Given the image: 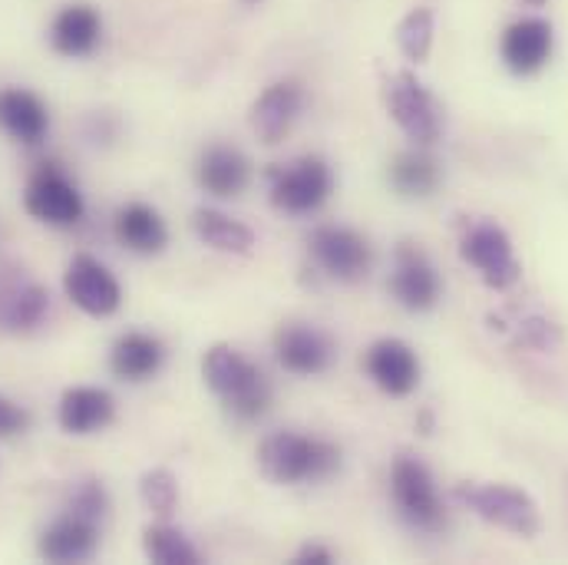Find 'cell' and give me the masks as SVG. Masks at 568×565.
Here are the masks:
<instances>
[{
  "mask_svg": "<svg viewBox=\"0 0 568 565\" xmlns=\"http://www.w3.org/2000/svg\"><path fill=\"white\" fill-rule=\"evenodd\" d=\"M140 500L152 516L169 519L179 506V480L172 476V470L165 466L145 470L140 476Z\"/></svg>",
  "mask_w": 568,
  "mask_h": 565,
  "instance_id": "27",
  "label": "cell"
},
{
  "mask_svg": "<svg viewBox=\"0 0 568 565\" xmlns=\"http://www.w3.org/2000/svg\"><path fill=\"white\" fill-rule=\"evenodd\" d=\"M142 553L145 559L155 565H199L202 556L199 549L185 539V533H179L175 526H169L165 519L145 526L142 533Z\"/></svg>",
  "mask_w": 568,
  "mask_h": 565,
  "instance_id": "26",
  "label": "cell"
},
{
  "mask_svg": "<svg viewBox=\"0 0 568 565\" xmlns=\"http://www.w3.org/2000/svg\"><path fill=\"white\" fill-rule=\"evenodd\" d=\"M304 110V90L294 80L272 83L255 103H252V130L265 145H278L291 133Z\"/></svg>",
  "mask_w": 568,
  "mask_h": 565,
  "instance_id": "19",
  "label": "cell"
},
{
  "mask_svg": "<svg viewBox=\"0 0 568 565\" xmlns=\"http://www.w3.org/2000/svg\"><path fill=\"white\" fill-rule=\"evenodd\" d=\"M162 364H165V344L145 331H126L110 347V371H113V377H120L126 384L152 381L162 371Z\"/></svg>",
  "mask_w": 568,
  "mask_h": 565,
  "instance_id": "22",
  "label": "cell"
},
{
  "mask_svg": "<svg viewBox=\"0 0 568 565\" xmlns=\"http://www.w3.org/2000/svg\"><path fill=\"white\" fill-rule=\"evenodd\" d=\"M456 500L473 509L479 519L523 536V539H536L542 533V516L539 506L529 493L506 486V483H463L456 486Z\"/></svg>",
  "mask_w": 568,
  "mask_h": 565,
  "instance_id": "3",
  "label": "cell"
},
{
  "mask_svg": "<svg viewBox=\"0 0 568 565\" xmlns=\"http://www.w3.org/2000/svg\"><path fill=\"white\" fill-rule=\"evenodd\" d=\"M67 509L83 513V516L103 523L106 513H110V493H106V486H103L100 480H80V483L73 486V493H70Z\"/></svg>",
  "mask_w": 568,
  "mask_h": 565,
  "instance_id": "29",
  "label": "cell"
},
{
  "mask_svg": "<svg viewBox=\"0 0 568 565\" xmlns=\"http://www.w3.org/2000/svg\"><path fill=\"white\" fill-rule=\"evenodd\" d=\"M390 185L407 199H426L439 185V165L424 149H407L390 162Z\"/></svg>",
  "mask_w": 568,
  "mask_h": 565,
  "instance_id": "25",
  "label": "cell"
},
{
  "mask_svg": "<svg viewBox=\"0 0 568 565\" xmlns=\"http://www.w3.org/2000/svg\"><path fill=\"white\" fill-rule=\"evenodd\" d=\"M205 387L229 407L235 421H258L272 407V384L242 351L232 344H215L202 357Z\"/></svg>",
  "mask_w": 568,
  "mask_h": 565,
  "instance_id": "1",
  "label": "cell"
},
{
  "mask_svg": "<svg viewBox=\"0 0 568 565\" xmlns=\"http://www.w3.org/2000/svg\"><path fill=\"white\" fill-rule=\"evenodd\" d=\"M100 37H103V17L90 3H67L50 23V47L70 60L90 57L100 47Z\"/></svg>",
  "mask_w": 568,
  "mask_h": 565,
  "instance_id": "20",
  "label": "cell"
},
{
  "mask_svg": "<svg viewBox=\"0 0 568 565\" xmlns=\"http://www.w3.org/2000/svg\"><path fill=\"white\" fill-rule=\"evenodd\" d=\"M40 556L47 563L67 565V563H87L97 556L100 549V523L83 516V513H73V509H63L40 536Z\"/></svg>",
  "mask_w": 568,
  "mask_h": 565,
  "instance_id": "15",
  "label": "cell"
},
{
  "mask_svg": "<svg viewBox=\"0 0 568 565\" xmlns=\"http://www.w3.org/2000/svg\"><path fill=\"white\" fill-rule=\"evenodd\" d=\"M113 232H116V242L136 255H159L165 245H169V229H165V219L145 205V202H130L116 212L113 219Z\"/></svg>",
  "mask_w": 568,
  "mask_h": 565,
  "instance_id": "23",
  "label": "cell"
},
{
  "mask_svg": "<svg viewBox=\"0 0 568 565\" xmlns=\"http://www.w3.org/2000/svg\"><path fill=\"white\" fill-rule=\"evenodd\" d=\"M258 470L275 486L321 483L341 470V450L327 440L304 433H272L258 446Z\"/></svg>",
  "mask_w": 568,
  "mask_h": 565,
  "instance_id": "2",
  "label": "cell"
},
{
  "mask_svg": "<svg viewBox=\"0 0 568 565\" xmlns=\"http://www.w3.org/2000/svg\"><path fill=\"white\" fill-rule=\"evenodd\" d=\"M67 297L90 317H110L123 304V284L120 279L93 255H73L63 275Z\"/></svg>",
  "mask_w": 568,
  "mask_h": 565,
  "instance_id": "11",
  "label": "cell"
},
{
  "mask_svg": "<svg viewBox=\"0 0 568 565\" xmlns=\"http://www.w3.org/2000/svg\"><path fill=\"white\" fill-rule=\"evenodd\" d=\"M384 100H387V113L394 117V123L404 130L407 140L417 145H433L439 140V107L433 100V93L414 73H394L384 87Z\"/></svg>",
  "mask_w": 568,
  "mask_h": 565,
  "instance_id": "7",
  "label": "cell"
},
{
  "mask_svg": "<svg viewBox=\"0 0 568 565\" xmlns=\"http://www.w3.org/2000/svg\"><path fill=\"white\" fill-rule=\"evenodd\" d=\"M116 421V401L110 391L93 387V384H80V387H67L60 404H57V424L70 436H90L100 433Z\"/></svg>",
  "mask_w": 568,
  "mask_h": 565,
  "instance_id": "17",
  "label": "cell"
},
{
  "mask_svg": "<svg viewBox=\"0 0 568 565\" xmlns=\"http://www.w3.org/2000/svg\"><path fill=\"white\" fill-rule=\"evenodd\" d=\"M272 179V205L284 215H311L334 192V172L321 155H301L287 165L268 172Z\"/></svg>",
  "mask_w": 568,
  "mask_h": 565,
  "instance_id": "5",
  "label": "cell"
},
{
  "mask_svg": "<svg viewBox=\"0 0 568 565\" xmlns=\"http://www.w3.org/2000/svg\"><path fill=\"white\" fill-rule=\"evenodd\" d=\"M552 47H556L552 23L542 17H523L506 27L503 40H499V57L509 73L532 77L552 60Z\"/></svg>",
  "mask_w": 568,
  "mask_h": 565,
  "instance_id": "14",
  "label": "cell"
},
{
  "mask_svg": "<svg viewBox=\"0 0 568 565\" xmlns=\"http://www.w3.org/2000/svg\"><path fill=\"white\" fill-rule=\"evenodd\" d=\"M23 209L30 219L53 225V229H70L83 219L87 202L77 189V182L60 172L57 165H43L23 192Z\"/></svg>",
  "mask_w": 568,
  "mask_h": 565,
  "instance_id": "8",
  "label": "cell"
},
{
  "mask_svg": "<svg viewBox=\"0 0 568 565\" xmlns=\"http://www.w3.org/2000/svg\"><path fill=\"white\" fill-rule=\"evenodd\" d=\"M390 294L397 297L400 307L417 311V314L433 311L439 294H443V284H439L433 262L410 242H404L397 249V262H394V275H390Z\"/></svg>",
  "mask_w": 568,
  "mask_h": 565,
  "instance_id": "16",
  "label": "cell"
},
{
  "mask_svg": "<svg viewBox=\"0 0 568 565\" xmlns=\"http://www.w3.org/2000/svg\"><path fill=\"white\" fill-rule=\"evenodd\" d=\"M397 47L410 63H424L433 50V10L414 7L400 23H397Z\"/></svg>",
  "mask_w": 568,
  "mask_h": 565,
  "instance_id": "28",
  "label": "cell"
},
{
  "mask_svg": "<svg viewBox=\"0 0 568 565\" xmlns=\"http://www.w3.org/2000/svg\"><path fill=\"white\" fill-rule=\"evenodd\" d=\"M364 371L387 397H410L420 384V357L400 337H384L371 344V351L364 354Z\"/></svg>",
  "mask_w": 568,
  "mask_h": 565,
  "instance_id": "13",
  "label": "cell"
},
{
  "mask_svg": "<svg viewBox=\"0 0 568 565\" xmlns=\"http://www.w3.org/2000/svg\"><path fill=\"white\" fill-rule=\"evenodd\" d=\"M529 3H536V7H539V3H546V0H529Z\"/></svg>",
  "mask_w": 568,
  "mask_h": 565,
  "instance_id": "32",
  "label": "cell"
},
{
  "mask_svg": "<svg viewBox=\"0 0 568 565\" xmlns=\"http://www.w3.org/2000/svg\"><path fill=\"white\" fill-rule=\"evenodd\" d=\"M195 179L199 185L215 195V199H235L248 189L252 182V162L242 149L215 142L209 149H202L199 162H195Z\"/></svg>",
  "mask_w": 568,
  "mask_h": 565,
  "instance_id": "18",
  "label": "cell"
},
{
  "mask_svg": "<svg viewBox=\"0 0 568 565\" xmlns=\"http://www.w3.org/2000/svg\"><path fill=\"white\" fill-rule=\"evenodd\" d=\"M192 229H195V239L202 245H209L212 252L252 255V249H255V232L245 222H239V219H232V215H225L219 209H195Z\"/></svg>",
  "mask_w": 568,
  "mask_h": 565,
  "instance_id": "24",
  "label": "cell"
},
{
  "mask_svg": "<svg viewBox=\"0 0 568 565\" xmlns=\"http://www.w3.org/2000/svg\"><path fill=\"white\" fill-rule=\"evenodd\" d=\"M390 496L397 513L420 533H439L446 526V509L436 493L433 473L424 460L400 453L390 466Z\"/></svg>",
  "mask_w": 568,
  "mask_h": 565,
  "instance_id": "4",
  "label": "cell"
},
{
  "mask_svg": "<svg viewBox=\"0 0 568 565\" xmlns=\"http://www.w3.org/2000/svg\"><path fill=\"white\" fill-rule=\"evenodd\" d=\"M311 259L317 262V269L341 284L364 282L374 269V249L371 242L347 229V225H321L311 232L307 239Z\"/></svg>",
  "mask_w": 568,
  "mask_h": 565,
  "instance_id": "6",
  "label": "cell"
},
{
  "mask_svg": "<svg viewBox=\"0 0 568 565\" xmlns=\"http://www.w3.org/2000/svg\"><path fill=\"white\" fill-rule=\"evenodd\" d=\"M245 3H258V0H245Z\"/></svg>",
  "mask_w": 568,
  "mask_h": 565,
  "instance_id": "33",
  "label": "cell"
},
{
  "mask_svg": "<svg viewBox=\"0 0 568 565\" xmlns=\"http://www.w3.org/2000/svg\"><path fill=\"white\" fill-rule=\"evenodd\" d=\"M459 255L463 262H469L479 279L489 284L493 291H506L519 282L523 275V265L513 252V242L509 235L493 225V222H479L473 225L466 235H463V245H459Z\"/></svg>",
  "mask_w": 568,
  "mask_h": 565,
  "instance_id": "9",
  "label": "cell"
},
{
  "mask_svg": "<svg viewBox=\"0 0 568 565\" xmlns=\"http://www.w3.org/2000/svg\"><path fill=\"white\" fill-rule=\"evenodd\" d=\"M294 563L297 565H327V563H334V553H331L327 546L307 543V546H301V553L294 556Z\"/></svg>",
  "mask_w": 568,
  "mask_h": 565,
  "instance_id": "31",
  "label": "cell"
},
{
  "mask_svg": "<svg viewBox=\"0 0 568 565\" xmlns=\"http://www.w3.org/2000/svg\"><path fill=\"white\" fill-rule=\"evenodd\" d=\"M27 426H30V411L10 401L7 394H0V436H17Z\"/></svg>",
  "mask_w": 568,
  "mask_h": 565,
  "instance_id": "30",
  "label": "cell"
},
{
  "mask_svg": "<svg viewBox=\"0 0 568 565\" xmlns=\"http://www.w3.org/2000/svg\"><path fill=\"white\" fill-rule=\"evenodd\" d=\"M0 130L10 140L37 145L50 133V110L37 93L23 87H7L0 90Z\"/></svg>",
  "mask_w": 568,
  "mask_h": 565,
  "instance_id": "21",
  "label": "cell"
},
{
  "mask_svg": "<svg viewBox=\"0 0 568 565\" xmlns=\"http://www.w3.org/2000/svg\"><path fill=\"white\" fill-rule=\"evenodd\" d=\"M50 314V291L17 265H0V331L30 334Z\"/></svg>",
  "mask_w": 568,
  "mask_h": 565,
  "instance_id": "10",
  "label": "cell"
},
{
  "mask_svg": "<svg viewBox=\"0 0 568 565\" xmlns=\"http://www.w3.org/2000/svg\"><path fill=\"white\" fill-rule=\"evenodd\" d=\"M275 357L294 377H317L334 364V341L304 321H291L275 331Z\"/></svg>",
  "mask_w": 568,
  "mask_h": 565,
  "instance_id": "12",
  "label": "cell"
}]
</instances>
